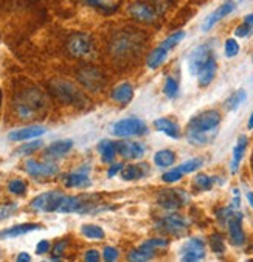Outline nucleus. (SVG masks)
I'll return each mask as SVG.
<instances>
[{"mask_svg": "<svg viewBox=\"0 0 253 262\" xmlns=\"http://www.w3.org/2000/svg\"><path fill=\"white\" fill-rule=\"evenodd\" d=\"M64 195L66 194H62L59 191L44 192L31 200V208L34 211H40V213H55L59 209V205H61Z\"/></svg>", "mask_w": 253, "mask_h": 262, "instance_id": "7", "label": "nucleus"}, {"mask_svg": "<svg viewBox=\"0 0 253 262\" xmlns=\"http://www.w3.org/2000/svg\"><path fill=\"white\" fill-rule=\"evenodd\" d=\"M50 89H52L53 95L62 101L64 104H72V106H79V104L84 102V96L82 93L69 81L64 79H56L50 82Z\"/></svg>", "mask_w": 253, "mask_h": 262, "instance_id": "5", "label": "nucleus"}, {"mask_svg": "<svg viewBox=\"0 0 253 262\" xmlns=\"http://www.w3.org/2000/svg\"><path fill=\"white\" fill-rule=\"evenodd\" d=\"M42 225L40 224H20V225H14L11 228H7L4 231H0V239H10V237H19L24 236L27 233L40 230Z\"/></svg>", "mask_w": 253, "mask_h": 262, "instance_id": "22", "label": "nucleus"}, {"mask_svg": "<svg viewBox=\"0 0 253 262\" xmlns=\"http://www.w3.org/2000/svg\"><path fill=\"white\" fill-rule=\"evenodd\" d=\"M143 45V36L135 30H124L117 33L111 43V55L117 59H128L135 56Z\"/></svg>", "mask_w": 253, "mask_h": 262, "instance_id": "3", "label": "nucleus"}, {"mask_svg": "<svg viewBox=\"0 0 253 262\" xmlns=\"http://www.w3.org/2000/svg\"><path fill=\"white\" fill-rule=\"evenodd\" d=\"M251 168H253V160H251Z\"/></svg>", "mask_w": 253, "mask_h": 262, "instance_id": "56", "label": "nucleus"}, {"mask_svg": "<svg viewBox=\"0 0 253 262\" xmlns=\"http://www.w3.org/2000/svg\"><path fill=\"white\" fill-rule=\"evenodd\" d=\"M174 162H176V155L170 149H162L154 155V163L159 168H170L174 165Z\"/></svg>", "mask_w": 253, "mask_h": 262, "instance_id": "31", "label": "nucleus"}, {"mask_svg": "<svg viewBox=\"0 0 253 262\" xmlns=\"http://www.w3.org/2000/svg\"><path fill=\"white\" fill-rule=\"evenodd\" d=\"M235 10V2L233 0H227L225 4H222L219 8H216L210 16H207V19L202 24V31H210L219 20H222L224 17H227L231 11Z\"/></svg>", "mask_w": 253, "mask_h": 262, "instance_id": "17", "label": "nucleus"}, {"mask_svg": "<svg viewBox=\"0 0 253 262\" xmlns=\"http://www.w3.org/2000/svg\"><path fill=\"white\" fill-rule=\"evenodd\" d=\"M216 70H218V64H216L215 58H210L208 62H207L204 67H202V69L199 70V73L196 75V76H197V81H199V85H200V87H207V85H210L212 81H213L215 76H216Z\"/></svg>", "mask_w": 253, "mask_h": 262, "instance_id": "21", "label": "nucleus"}, {"mask_svg": "<svg viewBox=\"0 0 253 262\" xmlns=\"http://www.w3.org/2000/svg\"><path fill=\"white\" fill-rule=\"evenodd\" d=\"M98 150L101 154V160H103L104 163H112L115 155L118 154L117 152V143L109 141V140H101L98 144Z\"/></svg>", "mask_w": 253, "mask_h": 262, "instance_id": "26", "label": "nucleus"}, {"mask_svg": "<svg viewBox=\"0 0 253 262\" xmlns=\"http://www.w3.org/2000/svg\"><path fill=\"white\" fill-rule=\"evenodd\" d=\"M156 129L160 130L162 134H165L166 137L174 138V140H177V138L180 137L179 126H177L174 121L168 120V118H159V120L156 121Z\"/></svg>", "mask_w": 253, "mask_h": 262, "instance_id": "28", "label": "nucleus"}, {"mask_svg": "<svg viewBox=\"0 0 253 262\" xmlns=\"http://www.w3.org/2000/svg\"><path fill=\"white\" fill-rule=\"evenodd\" d=\"M149 166L144 163V165H129V166H123L120 176L123 180L126 182H134V180H138V179H143L144 176L149 174Z\"/></svg>", "mask_w": 253, "mask_h": 262, "instance_id": "24", "label": "nucleus"}, {"mask_svg": "<svg viewBox=\"0 0 253 262\" xmlns=\"http://www.w3.org/2000/svg\"><path fill=\"white\" fill-rule=\"evenodd\" d=\"M129 14L138 20V22H144V24H154L157 20V13L156 10L147 5V4H141V2H137L134 5L129 7Z\"/></svg>", "mask_w": 253, "mask_h": 262, "instance_id": "16", "label": "nucleus"}, {"mask_svg": "<svg viewBox=\"0 0 253 262\" xmlns=\"http://www.w3.org/2000/svg\"><path fill=\"white\" fill-rule=\"evenodd\" d=\"M253 34V30L245 24V22H242L239 27H236V30H235V36L236 37H247V36H251Z\"/></svg>", "mask_w": 253, "mask_h": 262, "instance_id": "45", "label": "nucleus"}, {"mask_svg": "<svg viewBox=\"0 0 253 262\" xmlns=\"http://www.w3.org/2000/svg\"><path fill=\"white\" fill-rule=\"evenodd\" d=\"M103 257H104V260H108V262H114V260L118 259V250L114 248V247H106V248L103 250Z\"/></svg>", "mask_w": 253, "mask_h": 262, "instance_id": "47", "label": "nucleus"}, {"mask_svg": "<svg viewBox=\"0 0 253 262\" xmlns=\"http://www.w3.org/2000/svg\"><path fill=\"white\" fill-rule=\"evenodd\" d=\"M121 169H123V165H121V163H115V165H112V166L109 168V171H108V177H109V179L115 177L117 174H120V172H121Z\"/></svg>", "mask_w": 253, "mask_h": 262, "instance_id": "49", "label": "nucleus"}, {"mask_svg": "<svg viewBox=\"0 0 253 262\" xmlns=\"http://www.w3.org/2000/svg\"><path fill=\"white\" fill-rule=\"evenodd\" d=\"M233 213H235V211H233V208H231V206L222 208V209H219V211H218V221H219L222 225H225V224L228 222V219L231 217Z\"/></svg>", "mask_w": 253, "mask_h": 262, "instance_id": "44", "label": "nucleus"}, {"mask_svg": "<svg viewBox=\"0 0 253 262\" xmlns=\"http://www.w3.org/2000/svg\"><path fill=\"white\" fill-rule=\"evenodd\" d=\"M154 253L156 250L151 248L144 244H141L138 248L132 250L129 254H128V260H134V262H146V260H151L154 257Z\"/></svg>", "mask_w": 253, "mask_h": 262, "instance_id": "29", "label": "nucleus"}, {"mask_svg": "<svg viewBox=\"0 0 253 262\" xmlns=\"http://www.w3.org/2000/svg\"><path fill=\"white\" fill-rule=\"evenodd\" d=\"M244 22H245V24L253 30V13H251V14H247V16L244 17Z\"/></svg>", "mask_w": 253, "mask_h": 262, "instance_id": "52", "label": "nucleus"}, {"mask_svg": "<svg viewBox=\"0 0 253 262\" xmlns=\"http://www.w3.org/2000/svg\"><path fill=\"white\" fill-rule=\"evenodd\" d=\"M81 233L87 237V239H95V241H101L104 239V230L98 227V225H93V224H84L81 227Z\"/></svg>", "mask_w": 253, "mask_h": 262, "instance_id": "33", "label": "nucleus"}, {"mask_svg": "<svg viewBox=\"0 0 253 262\" xmlns=\"http://www.w3.org/2000/svg\"><path fill=\"white\" fill-rule=\"evenodd\" d=\"M185 31H176V33H173V34H170L157 48H154L153 51H151V55L147 56V61H146V64H147V67L151 69V70H154V69H157V67H160L165 61H166V56H168V53L173 50V48H176L177 47V43L179 42H182L183 39H185Z\"/></svg>", "mask_w": 253, "mask_h": 262, "instance_id": "4", "label": "nucleus"}, {"mask_svg": "<svg viewBox=\"0 0 253 262\" xmlns=\"http://www.w3.org/2000/svg\"><path fill=\"white\" fill-rule=\"evenodd\" d=\"M72 147H73L72 140H59L52 143L45 149V155L48 159H59V157H64L67 152H70Z\"/></svg>", "mask_w": 253, "mask_h": 262, "instance_id": "23", "label": "nucleus"}, {"mask_svg": "<svg viewBox=\"0 0 253 262\" xmlns=\"http://www.w3.org/2000/svg\"><path fill=\"white\" fill-rule=\"evenodd\" d=\"M213 58V51L212 47L204 43V45H199L196 48L191 50V53L188 55V70L191 75H197L199 70L204 67L208 59Z\"/></svg>", "mask_w": 253, "mask_h": 262, "instance_id": "11", "label": "nucleus"}, {"mask_svg": "<svg viewBox=\"0 0 253 262\" xmlns=\"http://www.w3.org/2000/svg\"><path fill=\"white\" fill-rule=\"evenodd\" d=\"M81 2L101 11V13H104V14H112L118 8V5L111 2V0H81Z\"/></svg>", "mask_w": 253, "mask_h": 262, "instance_id": "30", "label": "nucleus"}, {"mask_svg": "<svg viewBox=\"0 0 253 262\" xmlns=\"http://www.w3.org/2000/svg\"><path fill=\"white\" fill-rule=\"evenodd\" d=\"M16 260H17V262H30V260H31V256H30L28 253L22 251V253H19V256L16 257Z\"/></svg>", "mask_w": 253, "mask_h": 262, "instance_id": "51", "label": "nucleus"}, {"mask_svg": "<svg viewBox=\"0 0 253 262\" xmlns=\"http://www.w3.org/2000/svg\"><path fill=\"white\" fill-rule=\"evenodd\" d=\"M25 171L31 177H52L58 174V166L55 163H40L36 160H27Z\"/></svg>", "mask_w": 253, "mask_h": 262, "instance_id": "18", "label": "nucleus"}, {"mask_svg": "<svg viewBox=\"0 0 253 262\" xmlns=\"http://www.w3.org/2000/svg\"><path fill=\"white\" fill-rule=\"evenodd\" d=\"M117 152L128 160H138L144 155L146 147L138 141H118Z\"/></svg>", "mask_w": 253, "mask_h": 262, "instance_id": "14", "label": "nucleus"}, {"mask_svg": "<svg viewBox=\"0 0 253 262\" xmlns=\"http://www.w3.org/2000/svg\"><path fill=\"white\" fill-rule=\"evenodd\" d=\"M42 146H44V143H42L40 140H33V141H30V143H24L20 147H17V149L14 150V154H16V155H30V154L36 152L37 149H40Z\"/></svg>", "mask_w": 253, "mask_h": 262, "instance_id": "35", "label": "nucleus"}, {"mask_svg": "<svg viewBox=\"0 0 253 262\" xmlns=\"http://www.w3.org/2000/svg\"><path fill=\"white\" fill-rule=\"evenodd\" d=\"M17 205L16 203H5V205H0V221H5L8 219L11 214L16 213Z\"/></svg>", "mask_w": 253, "mask_h": 262, "instance_id": "42", "label": "nucleus"}, {"mask_svg": "<svg viewBox=\"0 0 253 262\" xmlns=\"http://www.w3.org/2000/svg\"><path fill=\"white\" fill-rule=\"evenodd\" d=\"M45 130L47 129L44 126L34 124V126H28V127H22V129L11 130L8 134V140L10 141H27V140H33V138H37V137L44 135Z\"/></svg>", "mask_w": 253, "mask_h": 262, "instance_id": "19", "label": "nucleus"}, {"mask_svg": "<svg viewBox=\"0 0 253 262\" xmlns=\"http://www.w3.org/2000/svg\"><path fill=\"white\" fill-rule=\"evenodd\" d=\"M210 245H212V250L216 253V254H222L225 251V244H224V239L221 234H213L210 237Z\"/></svg>", "mask_w": 253, "mask_h": 262, "instance_id": "39", "label": "nucleus"}, {"mask_svg": "<svg viewBox=\"0 0 253 262\" xmlns=\"http://www.w3.org/2000/svg\"><path fill=\"white\" fill-rule=\"evenodd\" d=\"M221 124V114L218 111H205L193 117L186 126V140L196 146H205L215 141L218 127Z\"/></svg>", "mask_w": 253, "mask_h": 262, "instance_id": "1", "label": "nucleus"}, {"mask_svg": "<svg viewBox=\"0 0 253 262\" xmlns=\"http://www.w3.org/2000/svg\"><path fill=\"white\" fill-rule=\"evenodd\" d=\"M66 248H67V241H59V242H56L55 247H53V250H52V254H53L52 259H53V260H59V259L62 257Z\"/></svg>", "mask_w": 253, "mask_h": 262, "instance_id": "43", "label": "nucleus"}, {"mask_svg": "<svg viewBox=\"0 0 253 262\" xmlns=\"http://www.w3.org/2000/svg\"><path fill=\"white\" fill-rule=\"evenodd\" d=\"M8 189H10V192H13V194H16V195H24V194L27 192V185H25L24 180L14 179V180L10 182Z\"/></svg>", "mask_w": 253, "mask_h": 262, "instance_id": "38", "label": "nucleus"}, {"mask_svg": "<svg viewBox=\"0 0 253 262\" xmlns=\"http://www.w3.org/2000/svg\"><path fill=\"white\" fill-rule=\"evenodd\" d=\"M182 176H183V172H182L179 168H174V169L165 172V174L162 176V180H163L165 183H176V182H179V180L182 179Z\"/></svg>", "mask_w": 253, "mask_h": 262, "instance_id": "41", "label": "nucleus"}, {"mask_svg": "<svg viewBox=\"0 0 253 262\" xmlns=\"http://www.w3.org/2000/svg\"><path fill=\"white\" fill-rule=\"evenodd\" d=\"M0 106H2V92H0Z\"/></svg>", "mask_w": 253, "mask_h": 262, "instance_id": "55", "label": "nucleus"}, {"mask_svg": "<svg viewBox=\"0 0 253 262\" xmlns=\"http://www.w3.org/2000/svg\"><path fill=\"white\" fill-rule=\"evenodd\" d=\"M14 109L22 120H37L47 109V99L39 89L30 87L17 93Z\"/></svg>", "mask_w": 253, "mask_h": 262, "instance_id": "2", "label": "nucleus"}, {"mask_svg": "<svg viewBox=\"0 0 253 262\" xmlns=\"http://www.w3.org/2000/svg\"><path fill=\"white\" fill-rule=\"evenodd\" d=\"M163 231H168L171 234H176V236H180L186 231L189 222L188 219H185L183 216H179V214H170L166 217H163L159 224H157Z\"/></svg>", "mask_w": 253, "mask_h": 262, "instance_id": "13", "label": "nucleus"}, {"mask_svg": "<svg viewBox=\"0 0 253 262\" xmlns=\"http://www.w3.org/2000/svg\"><path fill=\"white\" fill-rule=\"evenodd\" d=\"M147 132V126L144 121L140 118H124L117 121L112 126V134L120 138H128V137H140Z\"/></svg>", "mask_w": 253, "mask_h": 262, "instance_id": "6", "label": "nucleus"}, {"mask_svg": "<svg viewBox=\"0 0 253 262\" xmlns=\"http://www.w3.org/2000/svg\"><path fill=\"white\" fill-rule=\"evenodd\" d=\"M144 245H147V247H151V248H165V247H168V241L166 239H147L146 242H143Z\"/></svg>", "mask_w": 253, "mask_h": 262, "instance_id": "46", "label": "nucleus"}, {"mask_svg": "<svg viewBox=\"0 0 253 262\" xmlns=\"http://www.w3.org/2000/svg\"><path fill=\"white\" fill-rule=\"evenodd\" d=\"M247 200H248V203H250V206L253 208V192L251 191H247Z\"/></svg>", "mask_w": 253, "mask_h": 262, "instance_id": "53", "label": "nucleus"}, {"mask_svg": "<svg viewBox=\"0 0 253 262\" xmlns=\"http://www.w3.org/2000/svg\"><path fill=\"white\" fill-rule=\"evenodd\" d=\"M224 51L227 58H235L239 53V43L236 42V39H227L224 45Z\"/></svg>", "mask_w": 253, "mask_h": 262, "instance_id": "40", "label": "nucleus"}, {"mask_svg": "<svg viewBox=\"0 0 253 262\" xmlns=\"http://www.w3.org/2000/svg\"><path fill=\"white\" fill-rule=\"evenodd\" d=\"M67 50L69 53L73 58H86L92 53L93 50V43L90 36L84 34V33H75L70 36L69 42H67Z\"/></svg>", "mask_w": 253, "mask_h": 262, "instance_id": "8", "label": "nucleus"}, {"mask_svg": "<svg viewBox=\"0 0 253 262\" xmlns=\"http://www.w3.org/2000/svg\"><path fill=\"white\" fill-rule=\"evenodd\" d=\"M247 127L251 130L253 129V112H251V115H250V118H248V123H247Z\"/></svg>", "mask_w": 253, "mask_h": 262, "instance_id": "54", "label": "nucleus"}, {"mask_svg": "<svg viewBox=\"0 0 253 262\" xmlns=\"http://www.w3.org/2000/svg\"><path fill=\"white\" fill-rule=\"evenodd\" d=\"M48 250H50V242L48 241H39L37 242V245H36V254H39V256H42V254H45V253H48Z\"/></svg>", "mask_w": 253, "mask_h": 262, "instance_id": "48", "label": "nucleus"}, {"mask_svg": "<svg viewBox=\"0 0 253 262\" xmlns=\"http://www.w3.org/2000/svg\"><path fill=\"white\" fill-rule=\"evenodd\" d=\"M228 227V236L233 245L241 247L245 242V234L242 230V214L241 213H233L231 217L227 222Z\"/></svg>", "mask_w": 253, "mask_h": 262, "instance_id": "15", "label": "nucleus"}, {"mask_svg": "<svg viewBox=\"0 0 253 262\" xmlns=\"http://www.w3.org/2000/svg\"><path fill=\"white\" fill-rule=\"evenodd\" d=\"M215 183H222V182H219L216 177H210L207 174H197L194 177V186L199 191H210Z\"/></svg>", "mask_w": 253, "mask_h": 262, "instance_id": "32", "label": "nucleus"}, {"mask_svg": "<svg viewBox=\"0 0 253 262\" xmlns=\"http://www.w3.org/2000/svg\"><path fill=\"white\" fill-rule=\"evenodd\" d=\"M78 81L90 92H99L104 85V75L96 67H82L78 72Z\"/></svg>", "mask_w": 253, "mask_h": 262, "instance_id": "12", "label": "nucleus"}, {"mask_svg": "<svg viewBox=\"0 0 253 262\" xmlns=\"http://www.w3.org/2000/svg\"><path fill=\"white\" fill-rule=\"evenodd\" d=\"M163 93H165L170 99L177 98V95H179V82H177L174 78H168L166 82H165V87H163Z\"/></svg>", "mask_w": 253, "mask_h": 262, "instance_id": "37", "label": "nucleus"}, {"mask_svg": "<svg viewBox=\"0 0 253 262\" xmlns=\"http://www.w3.org/2000/svg\"><path fill=\"white\" fill-rule=\"evenodd\" d=\"M202 165H204V160H202V159H191V160L183 162V163L179 166V169H180L183 174H191V172L197 171L199 168H202Z\"/></svg>", "mask_w": 253, "mask_h": 262, "instance_id": "36", "label": "nucleus"}, {"mask_svg": "<svg viewBox=\"0 0 253 262\" xmlns=\"http://www.w3.org/2000/svg\"><path fill=\"white\" fill-rule=\"evenodd\" d=\"M64 185L67 188H89L92 186V180L89 179V176L82 171L79 172H72L64 176Z\"/></svg>", "mask_w": 253, "mask_h": 262, "instance_id": "25", "label": "nucleus"}, {"mask_svg": "<svg viewBox=\"0 0 253 262\" xmlns=\"http://www.w3.org/2000/svg\"><path fill=\"white\" fill-rule=\"evenodd\" d=\"M247 144H248V138L245 135H239L238 141H236V146L233 147V154H231V163H230V169H231V174H236L238 169H239V165L244 159V154H245V149H247Z\"/></svg>", "mask_w": 253, "mask_h": 262, "instance_id": "20", "label": "nucleus"}, {"mask_svg": "<svg viewBox=\"0 0 253 262\" xmlns=\"http://www.w3.org/2000/svg\"><path fill=\"white\" fill-rule=\"evenodd\" d=\"M207 254V248H205V242L199 239V237H193L188 239L182 248H180V259L183 262H196V260H202Z\"/></svg>", "mask_w": 253, "mask_h": 262, "instance_id": "10", "label": "nucleus"}, {"mask_svg": "<svg viewBox=\"0 0 253 262\" xmlns=\"http://www.w3.org/2000/svg\"><path fill=\"white\" fill-rule=\"evenodd\" d=\"M84 259H86L87 262H98V260H99V253H98L96 250H89V251L86 253Z\"/></svg>", "mask_w": 253, "mask_h": 262, "instance_id": "50", "label": "nucleus"}, {"mask_svg": "<svg viewBox=\"0 0 253 262\" xmlns=\"http://www.w3.org/2000/svg\"><path fill=\"white\" fill-rule=\"evenodd\" d=\"M132 96H134V89L128 82H123L112 90V99L120 104H128L132 99Z\"/></svg>", "mask_w": 253, "mask_h": 262, "instance_id": "27", "label": "nucleus"}, {"mask_svg": "<svg viewBox=\"0 0 253 262\" xmlns=\"http://www.w3.org/2000/svg\"><path fill=\"white\" fill-rule=\"evenodd\" d=\"M245 99H247L245 90H238V92H235V93L225 101V107H227V111H236Z\"/></svg>", "mask_w": 253, "mask_h": 262, "instance_id": "34", "label": "nucleus"}, {"mask_svg": "<svg viewBox=\"0 0 253 262\" xmlns=\"http://www.w3.org/2000/svg\"><path fill=\"white\" fill-rule=\"evenodd\" d=\"M188 202V195L180 189H163L157 195V203L168 211H176Z\"/></svg>", "mask_w": 253, "mask_h": 262, "instance_id": "9", "label": "nucleus"}]
</instances>
